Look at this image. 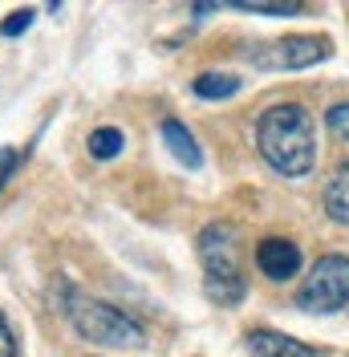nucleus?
<instances>
[{
  "mask_svg": "<svg viewBox=\"0 0 349 357\" xmlns=\"http://www.w3.org/2000/svg\"><path fill=\"white\" fill-rule=\"evenodd\" d=\"M66 317L77 333L94 341V345H114V349H138L147 341V329L134 321L131 312L114 309L98 296H86V292L66 289Z\"/></svg>",
  "mask_w": 349,
  "mask_h": 357,
  "instance_id": "nucleus-3",
  "label": "nucleus"
},
{
  "mask_svg": "<svg viewBox=\"0 0 349 357\" xmlns=\"http://www.w3.org/2000/svg\"><path fill=\"white\" fill-rule=\"evenodd\" d=\"M199 260H203V289L207 296L223 305V309H236L244 296H248V276L240 264V236L232 223H207L199 231Z\"/></svg>",
  "mask_w": 349,
  "mask_h": 357,
  "instance_id": "nucleus-2",
  "label": "nucleus"
},
{
  "mask_svg": "<svg viewBox=\"0 0 349 357\" xmlns=\"http://www.w3.org/2000/svg\"><path fill=\"white\" fill-rule=\"evenodd\" d=\"M0 357H17V337H13V329H8L4 312H0Z\"/></svg>",
  "mask_w": 349,
  "mask_h": 357,
  "instance_id": "nucleus-16",
  "label": "nucleus"
},
{
  "mask_svg": "<svg viewBox=\"0 0 349 357\" xmlns=\"http://www.w3.org/2000/svg\"><path fill=\"white\" fill-rule=\"evenodd\" d=\"M292 305L301 312H341L349 305V256H337V252H329L321 256L313 272L305 276V284L297 289L292 296Z\"/></svg>",
  "mask_w": 349,
  "mask_h": 357,
  "instance_id": "nucleus-4",
  "label": "nucleus"
},
{
  "mask_svg": "<svg viewBox=\"0 0 349 357\" xmlns=\"http://www.w3.org/2000/svg\"><path fill=\"white\" fill-rule=\"evenodd\" d=\"M17 167H21V151L17 146H0V191H4V183L13 178Z\"/></svg>",
  "mask_w": 349,
  "mask_h": 357,
  "instance_id": "nucleus-15",
  "label": "nucleus"
},
{
  "mask_svg": "<svg viewBox=\"0 0 349 357\" xmlns=\"http://www.w3.org/2000/svg\"><path fill=\"white\" fill-rule=\"evenodd\" d=\"M29 24H33V8H17V13H13L8 21L0 24V37H21Z\"/></svg>",
  "mask_w": 349,
  "mask_h": 357,
  "instance_id": "nucleus-13",
  "label": "nucleus"
},
{
  "mask_svg": "<svg viewBox=\"0 0 349 357\" xmlns=\"http://www.w3.org/2000/svg\"><path fill=\"white\" fill-rule=\"evenodd\" d=\"M325 122L337 138H349V102H337V106L325 114Z\"/></svg>",
  "mask_w": 349,
  "mask_h": 357,
  "instance_id": "nucleus-14",
  "label": "nucleus"
},
{
  "mask_svg": "<svg viewBox=\"0 0 349 357\" xmlns=\"http://www.w3.org/2000/svg\"><path fill=\"white\" fill-rule=\"evenodd\" d=\"M321 207H325V215H329L333 223L349 227V162H341V167L333 171V178L325 183Z\"/></svg>",
  "mask_w": 349,
  "mask_h": 357,
  "instance_id": "nucleus-9",
  "label": "nucleus"
},
{
  "mask_svg": "<svg viewBox=\"0 0 349 357\" xmlns=\"http://www.w3.org/2000/svg\"><path fill=\"white\" fill-rule=\"evenodd\" d=\"M333 53V41L329 37H305V33H292V37H281V41L268 45H252L244 49L248 66L264 69V73H288V69H309L317 61H325Z\"/></svg>",
  "mask_w": 349,
  "mask_h": 357,
  "instance_id": "nucleus-5",
  "label": "nucleus"
},
{
  "mask_svg": "<svg viewBox=\"0 0 349 357\" xmlns=\"http://www.w3.org/2000/svg\"><path fill=\"white\" fill-rule=\"evenodd\" d=\"M89 155L94 158H102V162H106V158H118L122 155V146H126V138H122V130H118V126H98V130L89 134Z\"/></svg>",
  "mask_w": 349,
  "mask_h": 357,
  "instance_id": "nucleus-11",
  "label": "nucleus"
},
{
  "mask_svg": "<svg viewBox=\"0 0 349 357\" xmlns=\"http://www.w3.org/2000/svg\"><path fill=\"white\" fill-rule=\"evenodd\" d=\"M244 345H248L252 357H321L313 345H305V341H297L288 333H276V329H252L244 337Z\"/></svg>",
  "mask_w": 349,
  "mask_h": 357,
  "instance_id": "nucleus-7",
  "label": "nucleus"
},
{
  "mask_svg": "<svg viewBox=\"0 0 349 357\" xmlns=\"http://www.w3.org/2000/svg\"><path fill=\"white\" fill-rule=\"evenodd\" d=\"M256 151L284 178H305L317 162V126L301 102L268 106L256 118Z\"/></svg>",
  "mask_w": 349,
  "mask_h": 357,
  "instance_id": "nucleus-1",
  "label": "nucleus"
},
{
  "mask_svg": "<svg viewBox=\"0 0 349 357\" xmlns=\"http://www.w3.org/2000/svg\"><path fill=\"white\" fill-rule=\"evenodd\" d=\"M301 264H305L301 248L292 244V240H284V236H268V240L256 244V268L268 280H292L301 272Z\"/></svg>",
  "mask_w": 349,
  "mask_h": 357,
  "instance_id": "nucleus-6",
  "label": "nucleus"
},
{
  "mask_svg": "<svg viewBox=\"0 0 349 357\" xmlns=\"http://www.w3.org/2000/svg\"><path fill=\"white\" fill-rule=\"evenodd\" d=\"M163 142L171 146V155L179 158L187 171H199V167H203V151H199L195 134L187 130L179 118H167V122H163Z\"/></svg>",
  "mask_w": 349,
  "mask_h": 357,
  "instance_id": "nucleus-8",
  "label": "nucleus"
},
{
  "mask_svg": "<svg viewBox=\"0 0 349 357\" xmlns=\"http://www.w3.org/2000/svg\"><path fill=\"white\" fill-rule=\"evenodd\" d=\"M232 8L260 13V17H297V13H305V4H297V0H281V4H272V0H232Z\"/></svg>",
  "mask_w": 349,
  "mask_h": 357,
  "instance_id": "nucleus-12",
  "label": "nucleus"
},
{
  "mask_svg": "<svg viewBox=\"0 0 349 357\" xmlns=\"http://www.w3.org/2000/svg\"><path fill=\"white\" fill-rule=\"evenodd\" d=\"M244 89V82L236 73H199L195 82H191V93L203 98V102H228V98H236Z\"/></svg>",
  "mask_w": 349,
  "mask_h": 357,
  "instance_id": "nucleus-10",
  "label": "nucleus"
}]
</instances>
